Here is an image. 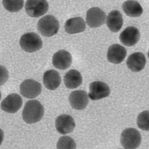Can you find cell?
<instances>
[{"label":"cell","mask_w":149,"mask_h":149,"mask_svg":"<svg viewBox=\"0 0 149 149\" xmlns=\"http://www.w3.org/2000/svg\"><path fill=\"white\" fill-rule=\"evenodd\" d=\"M44 113V107L40 102L32 100L26 103L22 113V118L24 122L31 124L39 122Z\"/></svg>","instance_id":"1"},{"label":"cell","mask_w":149,"mask_h":149,"mask_svg":"<svg viewBox=\"0 0 149 149\" xmlns=\"http://www.w3.org/2000/svg\"><path fill=\"white\" fill-rule=\"evenodd\" d=\"M59 26L58 21L54 16L47 15L39 20L37 28L43 36L51 37L57 33Z\"/></svg>","instance_id":"2"},{"label":"cell","mask_w":149,"mask_h":149,"mask_svg":"<svg viewBox=\"0 0 149 149\" xmlns=\"http://www.w3.org/2000/svg\"><path fill=\"white\" fill-rule=\"evenodd\" d=\"M142 137L135 128H128L122 131L120 143L125 149H136L140 145Z\"/></svg>","instance_id":"3"},{"label":"cell","mask_w":149,"mask_h":149,"mask_svg":"<svg viewBox=\"0 0 149 149\" xmlns=\"http://www.w3.org/2000/svg\"><path fill=\"white\" fill-rule=\"evenodd\" d=\"M20 45L22 49L27 52H37L42 48V41L38 34L35 33H28L21 36Z\"/></svg>","instance_id":"4"},{"label":"cell","mask_w":149,"mask_h":149,"mask_svg":"<svg viewBox=\"0 0 149 149\" xmlns=\"http://www.w3.org/2000/svg\"><path fill=\"white\" fill-rule=\"evenodd\" d=\"M25 10L31 17H39L48 11L49 4L44 0H29L26 3Z\"/></svg>","instance_id":"5"},{"label":"cell","mask_w":149,"mask_h":149,"mask_svg":"<svg viewBox=\"0 0 149 149\" xmlns=\"http://www.w3.org/2000/svg\"><path fill=\"white\" fill-rule=\"evenodd\" d=\"M20 92L24 97L33 99L41 93L42 85L33 79H26L20 85Z\"/></svg>","instance_id":"6"},{"label":"cell","mask_w":149,"mask_h":149,"mask_svg":"<svg viewBox=\"0 0 149 149\" xmlns=\"http://www.w3.org/2000/svg\"><path fill=\"white\" fill-rule=\"evenodd\" d=\"M109 86L101 81H96L91 83L88 97L92 100H98L107 97L110 95Z\"/></svg>","instance_id":"7"},{"label":"cell","mask_w":149,"mask_h":149,"mask_svg":"<svg viewBox=\"0 0 149 149\" xmlns=\"http://www.w3.org/2000/svg\"><path fill=\"white\" fill-rule=\"evenodd\" d=\"M107 16L105 12L98 7H93L87 13L86 22L91 28H96L102 26L105 23Z\"/></svg>","instance_id":"8"},{"label":"cell","mask_w":149,"mask_h":149,"mask_svg":"<svg viewBox=\"0 0 149 149\" xmlns=\"http://www.w3.org/2000/svg\"><path fill=\"white\" fill-rule=\"evenodd\" d=\"M23 101L19 95L13 93L8 95L1 103V108L9 113H14L22 107Z\"/></svg>","instance_id":"9"},{"label":"cell","mask_w":149,"mask_h":149,"mask_svg":"<svg viewBox=\"0 0 149 149\" xmlns=\"http://www.w3.org/2000/svg\"><path fill=\"white\" fill-rule=\"evenodd\" d=\"M55 126L58 133L62 134H66L74 130L75 122L72 116L64 114L56 118L55 121Z\"/></svg>","instance_id":"10"},{"label":"cell","mask_w":149,"mask_h":149,"mask_svg":"<svg viewBox=\"0 0 149 149\" xmlns=\"http://www.w3.org/2000/svg\"><path fill=\"white\" fill-rule=\"evenodd\" d=\"M69 100L72 107L75 110L85 109L88 103V97L85 91H76L71 93Z\"/></svg>","instance_id":"11"},{"label":"cell","mask_w":149,"mask_h":149,"mask_svg":"<svg viewBox=\"0 0 149 149\" xmlns=\"http://www.w3.org/2000/svg\"><path fill=\"white\" fill-rule=\"evenodd\" d=\"M140 37V33L137 28L134 26H130L120 33V40L124 45L131 47L139 42Z\"/></svg>","instance_id":"12"},{"label":"cell","mask_w":149,"mask_h":149,"mask_svg":"<svg viewBox=\"0 0 149 149\" xmlns=\"http://www.w3.org/2000/svg\"><path fill=\"white\" fill-rule=\"evenodd\" d=\"M72 63V55L66 50H59L53 56V65L54 67L60 70H65L71 66Z\"/></svg>","instance_id":"13"},{"label":"cell","mask_w":149,"mask_h":149,"mask_svg":"<svg viewBox=\"0 0 149 149\" xmlns=\"http://www.w3.org/2000/svg\"><path fill=\"white\" fill-rule=\"evenodd\" d=\"M127 53L126 49L124 47L120 44H114L108 49L107 58L110 62L119 64L124 60Z\"/></svg>","instance_id":"14"},{"label":"cell","mask_w":149,"mask_h":149,"mask_svg":"<svg viewBox=\"0 0 149 149\" xmlns=\"http://www.w3.org/2000/svg\"><path fill=\"white\" fill-rule=\"evenodd\" d=\"M146 58L142 52L134 53L128 56L127 65L130 70L133 72L142 71L146 65Z\"/></svg>","instance_id":"15"},{"label":"cell","mask_w":149,"mask_h":149,"mask_svg":"<svg viewBox=\"0 0 149 149\" xmlns=\"http://www.w3.org/2000/svg\"><path fill=\"white\" fill-rule=\"evenodd\" d=\"M43 81L45 87L50 91H54L58 88L61 82L60 75L56 71H47L43 74Z\"/></svg>","instance_id":"16"},{"label":"cell","mask_w":149,"mask_h":149,"mask_svg":"<svg viewBox=\"0 0 149 149\" xmlns=\"http://www.w3.org/2000/svg\"><path fill=\"white\" fill-rule=\"evenodd\" d=\"M107 24L111 32H119L123 24V19L120 12L116 10L111 11L107 17Z\"/></svg>","instance_id":"17"},{"label":"cell","mask_w":149,"mask_h":149,"mask_svg":"<svg viewBox=\"0 0 149 149\" xmlns=\"http://www.w3.org/2000/svg\"><path fill=\"white\" fill-rule=\"evenodd\" d=\"M86 23L81 17H74L67 20L65 24V30L69 34H75L83 32L85 30Z\"/></svg>","instance_id":"18"},{"label":"cell","mask_w":149,"mask_h":149,"mask_svg":"<svg viewBox=\"0 0 149 149\" xmlns=\"http://www.w3.org/2000/svg\"><path fill=\"white\" fill-rule=\"evenodd\" d=\"M64 81L67 88L74 89L82 84V75L77 70H71L66 72L64 76Z\"/></svg>","instance_id":"19"},{"label":"cell","mask_w":149,"mask_h":149,"mask_svg":"<svg viewBox=\"0 0 149 149\" xmlns=\"http://www.w3.org/2000/svg\"><path fill=\"white\" fill-rule=\"evenodd\" d=\"M122 9L126 14L130 17H139L143 13L140 4L136 1H127L122 4Z\"/></svg>","instance_id":"20"},{"label":"cell","mask_w":149,"mask_h":149,"mask_svg":"<svg viewBox=\"0 0 149 149\" xmlns=\"http://www.w3.org/2000/svg\"><path fill=\"white\" fill-rule=\"evenodd\" d=\"M24 1L22 0H4L3 5L6 10L10 12H17L19 11L23 7Z\"/></svg>","instance_id":"21"},{"label":"cell","mask_w":149,"mask_h":149,"mask_svg":"<svg viewBox=\"0 0 149 149\" xmlns=\"http://www.w3.org/2000/svg\"><path fill=\"white\" fill-rule=\"evenodd\" d=\"M57 149H76L74 141L68 136H63L59 139L56 145Z\"/></svg>","instance_id":"22"},{"label":"cell","mask_w":149,"mask_h":149,"mask_svg":"<svg viewBox=\"0 0 149 149\" xmlns=\"http://www.w3.org/2000/svg\"><path fill=\"white\" fill-rule=\"evenodd\" d=\"M138 127L144 131H149V111H145L139 114L137 119Z\"/></svg>","instance_id":"23"},{"label":"cell","mask_w":149,"mask_h":149,"mask_svg":"<svg viewBox=\"0 0 149 149\" xmlns=\"http://www.w3.org/2000/svg\"><path fill=\"white\" fill-rule=\"evenodd\" d=\"M9 72L6 67L0 65V86L4 84L9 79Z\"/></svg>","instance_id":"24"},{"label":"cell","mask_w":149,"mask_h":149,"mask_svg":"<svg viewBox=\"0 0 149 149\" xmlns=\"http://www.w3.org/2000/svg\"><path fill=\"white\" fill-rule=\"evenodd\" d=\"M4 139V133L3 130L0 128V146L3 143Z\"/></svg>","instance_id":"25"},{"label":"cell","mask_w":149,"mask_h":149,"mask_svg":"<svg viewBox=\"0 0 149 149\" xmlns=\"http://www.w3.org/2000/svg\"><path fill=\"white\" fill-rule=\"evenodd\" d=\"M1 92H0V100H1Z\"/></svg>","instance_id":"26"},{"label":"cell","mask_w":149,"mask_h":149,"mask_svg":"<svg viewBox=\"0 0 149 149\" xmlns=\"http://www.w3.org/2000/svg\"></svg>","instance_id":"27"}]
</instances>
